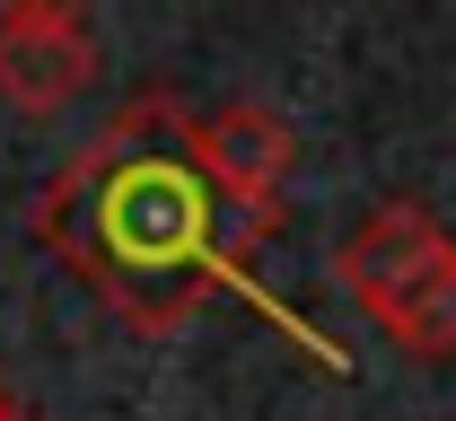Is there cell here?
I'll list each match as a JSON object with an SVG mask.
<instances>
[{"label":"cell","mask_w":456,"mask_h":421,"mask_svg":"<svg viewBox=\"0 0 456 421\" xmlns=\"http://www.w3.org/2000/svg\"><path fill=\"white\" fill-rule=\"evenodd\" d=\"M184 123H193L184 97L132 88L97 123V141L36 193V238L53 246L123 325H141V334H175L202 299L237 290L255 316H273L316 368H342L334 343L255 281L237 220L220 211L211 176L184 150Z\"/></svg>","instance_id":"6da1fadb"},{"label":"cell","mask_w":456,"mask_h":421,"mask_svg":"<svg viewBox=\"0 0 456 421\" xmlns=\"http://www.w3.org/2000/svg\"><path fill=\"white\" fill-rule=\"evenodd\" d=\"M334 290L403 360H456V229L430 202H369L334 238Z\"/></svg>","instance_id":"7a4b0ae2"},{"label":"cell","mask_w":456,"mask_h":421,"mask_svg":"<svg viewBox=\"0 0 456 421\" xmlns=\"http://www.w3.org/2000/svg\"><path fill=\"white\" fill-rule=\"evenodd\" d=\"M97 79V18L88 0H0V106L61 115Z\"/></svg>","instance_id":"277c9868"},{"label":"cell","mask_w":456,"mask_h":421,"mask_svg":"<svg viewBox=\"0 0 456 421\" xmlns=\"http://www.w3.org/2000/svg\"><path fill=\"white\" fill-rule=\"evenodd\" d=\"M0 421H45V413H36V404H27V395H18V386L0 377Z\"/></svg>","instance_id":"5b68a950"},{"label":"cell","mask_w":456,"mask_h":421,"mask_svg":"<svg viewBox=\"0 0 456 421\" xmlns=\"http://www.w3.org/2000/svg\"><path fill=\"white\" fill-rule=\"evenodd\" d=\"M184 150H193V167L211 176V193H220V211L237 220L246 246L281 229L289 176H298V132H289L273 106H211V115L184 123Z\"/></svg>","instance_id":"3957f363"}]
</instances>
